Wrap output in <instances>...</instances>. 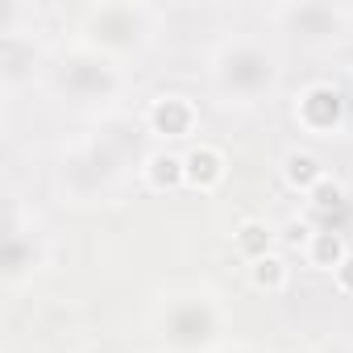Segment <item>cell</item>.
I'll use <instances>...</instances> for the list:
<instances>
[{"label":"cell","instance_id":"obj_1","mask_svg":"<svg viewBox=\"0 0 353 353\" xmlns=\"http://www.w3.org/2000/svg\"><path fill=\"white\" fill-rule=\"evenodd\" d=\"M141 121H125V117H104L100 129L92 137H83L75 150L63 154L59 166V183L75 196V200H92L112 192L121 179L141 174Z\"/></svg>","mask_w":353,"mask_h":353},{"label":"cell","instance_id":"obj_2","mask_svg":"<svg viewBox=\"0 0 353 353\" xmlns=\"http://www.w3.org/2000/svg\"><path fill=\"white\" fill-rule=\"evenodd\" d=\"M208 88L221 104L254 112L283 92V59L262 34H225L204 63Z\"/></svg>","mask_w":353,"mask_h":353},{"label":"cell","instance_id":"obj_3","mask_svg":"<svg viewBox=\"0 0 353 353\" xmlns=\"http://www.w3.org/2000/svg\"><path fill=\"white\" fill-rule=\"evenodd\" d=\"M166 34V13L150 0H96L75 13V46L125 67L141 63Z\"/></svg>","mask_w":353,"mask_h":353},{"label":"cell","instance_id":"obj_4","mask_svg":"<svg viewBox=\"0 0 353 353\" xmlns=\"http://www.w3.org/2000/svg\"><path fill=\"white\" fill-rule=\"evenodd\" d=\"M42 92L83 117H117L125 96H129V71L108 63L104 54H92L83 46H63L50 50L46 75H42Z\"/></svg>","mask_w":353,"mask_h":353},{"label":"cell","instance_id":"obj_5","mask_svg":"<svg viewBox=\"0 0 353 353\" xmlns=\"http://www.w3.org/2000/svg\"><path fill=\"white\" fill-rule=\"evenodd\" d=\"M154 332L166 353H216L229 345V307L212 287H174L154 307Z\"/></svg>","mask_w":353,"mask_h":353},{"label":"cell","instance_id":"obj_6","mask_svg":"<svg viewBox=\"0 0 353 353\" xmlns=\"http://www.w3.org/2000/svg\"><path fill=\"white\" fill-rule=\"evenodd\" d=\"M266 26L299 50H336L353 34V5L332 0H283L266 9Z\"/></svg>","mask_w":353,"mask_h":353},{"label":"cell","instance_id":"obj_7","mask_svg":"<svg viewBox=\"0 0 353 353\" xmlns=\"http://www.w3.org/2000/svg\"><path fill=\"white\" fill-rule=\"evenodd\" d=\"M349 117H353V100L328 75H312L291 92V121L303 137L332 141L349 129Z\"/></svg>","mask_w":353,"mask_h":353},{"label":"cell","instance_id":"obj_8","mask_svg":"<svg viewBox=\"0 0 353 353\" xmlns=\"http://www.w3.org/2000/svg\"><path fill=\"white\" fill-rule=\"evenodd\" d=\"M42 266H46V237L34 212H26L21 200L13 196L5 208V237H0V279L9 291H21Z\"/></svg>","mask_w":353,"mask_h":353},{"label":"cell","instance_id":"obj_9","mask_svg":"<svg viewBox=\"0 0 353 353\" xmlns=\"http://www.w3.org/2000/svg\"><path fill=\"white\" fill-rule=\"evenodd\" d=\"M50 50L34 38V30L17 26V5H9V17L0 26V92L13 104L26 88H42Z\"/></svg>","mask_w":353,"mask_h":353},{"label":"cell","instance_id":"obj_10","mask_svg":"<svg viewBox=\"0 0 353 353\" xmlns=\"http://www.w3.org/2000/svg\"><path fill=\"white\" fill-rule=\"evenodd\" d=\"M137 121H141L145 137L179 145V141H192L200 133V104L188 92H158V96L145 100Z\"/></svg>","mask_w":353,"mask_h":353},{"label":"cell","instance_id":"obj_11","mask_svg":"<svg viewBox=\"0 0 353 353\" xmlns=\"http://www.w3.org/2000/svg\"><path fill=\"white\" fill-rule=\"evenodd\" d=\"M349 254H353V250H349V237H341V233H320V229H307V233H303V245H299L303 266L328 270V274H336Z\"/></svg>","mask_w":353,"mask_h":353},{"label":"cell","instance_id":"obj_12","mask_svg":"<svg viewBox=\"0 0 353 353\" xmlns=\"http://www.w3.org/2000/svg\"><path fill=\"white\" fill-rule=\"evenodd\" d=\"M245 274H250V287L262 291L266 299L270 295H283L291 287V262L283 254H274V250L262 254V258H254V262H245Z\"/></svg>","mask_w":353,"mask_h":353},{"label":"cell","instance_id":"obj_13","mask_svg":"<svg viewBox=\"0 0 353 353\" xmlns=\"http://www.w3.org/2000/svg\"><path fill=\"white\" fill-rule=\"evenodd\" d=\"M283 179H287L291 192H299V200H303L312 188H320V183L328 179V170H324V162H320L316 154H307V150H287V154H283Z\"/></svg>","mask_w":353,"mask_h":353},{"label":"cell","instance_id":"obj_14","mask_svg":"<svg viewBox=\"0 0 353 353\" xmlns=\"http://www.w3.org/2000/svg\"><path fill=\"white\" fill-rule=\"evenodd\" d=\"M141 179H145L154 192H166V188H188L183 154H170V150L145 154V162H141Z\"/></svg>","mask_w":353,"mask_h":353},{"label":"cell","instance_id":"obj_15","mask_svg":"<svg viewBox=\"0 0 353 353\" xmlns=\"http://www.w3.org/2000/svg\"><path fill=\"white\" fill-rule=\"evenodd\" d=\"M183 170H188V188L208 192V188H216V183L225 179V158H221V150L200 145V150L183 154Z\"/></svg>","mask_w":353,"mask_h":353},{"label":"cell","instance_id":"obj_16","mask_svg":"<svg viewBox=\"0 0 353 353\" xmlns=\"http://www.w3.org/2000/svg\"><path fill=\"white\" fill-rule=\"evenodd\" d=\"M233 245H237V254H241L245 262H254V258H262V254H270V250H274V237H270V225H266V221H245V225L237 229V237H233Z\"/></svg>","mask_w":353,"mask_h":353},{"label":"cell","instance_id":"obj_17","mask_svg":"<svg viewBox=\"0 0 353 353\" xmlns=\"http://www.w3.org/2000/svg\"><path fill=\"white\" fill-rule=\"evenodd\" d=\"M332 283H336V287H341L345 295H353V254H349V258L341 262V270L332 274Z\"/></svg>","mask_w":353,"mask_h":353},{"label":"cell","instance_id":"obj_18","mask_svg":"<svg viewBox=\"0 0 353 353\" xmlns=\"http://www.w3.org/2000/svg\"><path fill=\"white\" fill-rule=\"evenodd\" d=\"M216 353H262V349H254V345H245V341H229V345H221Z\"/></svg>","mask_w":353,"mask_h":353},{"label":"cell","instance_id":"obj_19","mask_svg":"<svg viewBox=\"0 0 353 353\" xmlns=\"http://www.w3.org/2000/svg\"><path fill=\"white\" fill-rule=\"evenodd\" d=\"M312 353H353V345H349V341H328V345H320V349H312Z\"/></svg>","mask_w":353,"mask_h":353}]
</instances>
